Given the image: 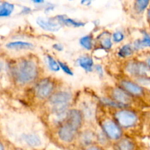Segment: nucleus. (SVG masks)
<instances>
[{"label": "nucleus", "instance_id": "obj_1", "mask_svg": "<svg viewBox=\"0 0 150 150\" xmlns=\"http://www.w3.org/2000/svg\"><path fill=\"white\" fill-rule=\"evenodd\" d=\"M7 73L16 85L27 86L36 82L39 77V65L34 58L21 57L8 61Z\"/></svg>", "mask_w": 150, "mask_h": 150}, {"label": "nucleus", "instance_id": "obj_2", "mask_svg": "<svg viewBox=\"0 0 150 150\" xmlns=\"http://www.w3.org/2000/svg\"><path fill=\"white\" fill-rule=\"evenodd\" d=\"M112 118L123 130L135 127L139 120L137 112L127 108L116 110Z\"/></svg>", "mask_w": 150, "mask_h": 150}, {"label": "nucleus", "instance_id": "obj_3", "mask_svg": "<svg viewBox=\"0 0 150 150\" xmlns=\"http://www.w3.org/2000/svg\"><path fill=\"white\" fill-rule=\"evenodd\" d=\"M55 80L51 77H45L37 81L34 88L35 96L41 101H47L56 91Z\"/></svg>", "mask_w": 150, "mask_h": 150}, {"label": "nucleus", "instance_id": "obj_4", "mask_svg": "<svg viewBox=\"0 0 150 150\" xmlns=\"http://www.w3.org/2000/svg\"><path fill=\"white\" fill-rule=\"evenodd\" d=\"M101 129L112 144L119 141L124 135V130L112 119H105L101 122Z\"/></svg>", "mask_w": 150, "mask_h": 150}, {"label": "nucleus", "instance_id": "obj_5", "mask_svg": "<svg viewBox=\"0 0 150 150\" xmlns=\"http://www.w3.org/2000/svg\"><path fill=\"white\" fill-rule=\"evenodd\" d=\"M79 131L63 122L57 127V139L65 144H70L75 142L77 138Z\"/></svg>", "mask_w": 150, "mask_h": 150}, {"label": "nucleus", "instance_id": "obj_6", "mask_svg": "<svg viewBox=\"0 0 150 150\" xmlns=\"http://www.w3.org/2000/svg\"><path fill=\"white\" fill-rule=\"evenodd\" d=\"M125 70L129 76H132L135 78L147 77V73L150 71L146 63L134 60L127 62Z\"/></svg>", "mask_w": 150, "mask_h": 150}, {"label": "nucleus", "instance_id": "obj_7", "mask_svg": "<svg viewBox=\"0 0 150 150\" xmlns=\"http://www.w3.org/2000/svg\"><path fill=\"white\" fill-rule=\"evenodd\" d=\"M111 99L116 102L123 108H128L132 102V98L121 87L111 88L109 96Z\"/></svg>", "mask_w": 150, "mask_h": 150}, {"label": "nucleus", "instance_id": "obj_8", "mask_svg": "<svg viewBox=\"0 0 150 150\" xmlns=\"http://www.w3.org/2000/svg\"><path fill=\"white\" fill-rule=\"evenodd\" d=\"M119 87L125 91L132 97H141L145 93V89L137 82L129 79H122L119 81Z\"/></svg>", "mask_w": 150, "mask_h": 150}, {"label": "nucleus", "instance_id": "obj_9", "mask_svg": "<svg viewBox=\"0 0 150 150\" xmlns=\"http://www.w3.org/2000/svg\"><path fill=\"white\" fill-rule=\"evenodd\" d=\"M84 116L81 110L71 108L68 110L66 118L64 122L80 132L84 123Z\"/></svg>", "mask_w": 150, "mask_h": 150}, {"label": "nucleus", "instance_id": "obj_10", "mask_svg": "<svg viewBox=\"0 0 150 150\" xmlns=\"http://www.w3.org/2000/svg\"><path fill=\"white\" fill-rule=\"evenodd\" d=\"M36 24L41 29L48 32H57L63 27L56 16L52 18L38 17L36 19Z\"/></svg>", "mask_w": 150, "mask_h": 150}, {"label": "nucleus", "instance_id": "obj_11", "mask_svg": "<svg viewBox=\"0 0 150 150\" xmlns=\"http://www.w3.org/2000/svg\"><path fill=\"white\" fill-rule=\"evenodd\" d=\"M76 141L80 149H84L93 144H96V133L91 129H85L79 132Z\"/></svg>", "mask_w": 150, "mask_h": 150}, {"label": "nucleus", "instance_id": "obj_12", "mask_svg": "<svg viewBox=\"0 0 150 150\" xmlns=\"http://www.w3.org/2000/svg\"><path fill=\"white\" fill-rule=\"evenodd\" d=\"M112 148L114 150H140L138 142L134 138L127 136H123L113 143Z\"/></svg>", "mask_w": 150, "mask_h": 150}, {"label": "nucleus", "instance_id": "obj_13", "mask_svg": "<svg viewBox=\"0 0 150 150\" xmlns=\"http://www.w3.org/2000/svg\"><path fill=\"white\" fill-rule=\"evenodd\" d=\"M8 50L12 51H22V50H33L35 48L34 44L24 41H9L5 45Z\"/></svg>", "mask_w": 150, "mask_h": 150}, {"label": "nucleus", "instance_id": "obj_14", "mask_svg": "<svg viewBox=\"0 0 150 150\" xmlns=\"http://www.w3.org/2000/svg\"><path fill=\"white\" fill-rule=\"evenodd\" d=\"M77 63L86 72H92L94 69L95 65L93 57L88 54H84L78 57L77 60Z\"/></svg>", "mask_w": 150, "mask_h": 150}, {"label": "nucleus", "instance_id": "obj_15", "mask_svg": "<svg viewBox=\"0 0 150 150\" xmlns=\"http://www.w3.org/2000/svg\"><path fill=\"white\" fill-rule=\"evenodd\" d=\"M97 41L99 47L103 50H110L112 47V35L108 31H104L98 35Z\"/></svg>", "mask_w": 150, "mask_h": 150}, {"label": "nucleus", "instance_id": "obj_16", "mask_svg": "<svg viewBox=\"0 0 150 150\" xmlns=\"http://www.w3.org/2000/svg\"><path fill=\"white\" fill-rule=\"evenodd\" d=\"M57 19L60 21L62 25H65L69 27H74V28H79L83 27L86 25V23L81 21H77L74 18H69L66 15H57L56 16Z\"/></svg>", "mask_w": 150, "mask_h": 150}, {"label": "nucleus", "instance_id": "obj_17", "mask_svg": "<svg viewBox=\"0 0 150 150\" xmlns=\"http://www.w3.org/2000/svg\"><path fill=\"white\" fill-rule=\"evenodd\" d=\"M15 11V5L7 0H0V18L11 16Z\"/></svg>", "mask_w": 150, "mask_h": 150}, {"label": "nucleus", "instance_id": "obj_18", "mask_svg": "<svg viewBox=\"0 0 150 150\" xmlns=\"http://www.w3.org/2000/svg\"><path fill=\"white\" fill-rule=\"evenodd\" d=\"M22 139L24 142L31 148H38L41 146L42 144L40 136L35 133L24 134L22 135Z\"/></svg>", "mask_w": 150, "mask_h": 150}, {"label": "nucleus", "instance_id": "obj_19", "mask_svg": "<svg viewBox=\"0 0 150 150\" xmlns=\"http://www.w3.org/2000/svg\"><path fill=\"white\" fill-rule=\"evenodd\" d=\"M132 45L135 51L150 48V34L147 32L144 31L142 33V37L139 39L135 40Z\"/></svg>", "mask_w": 150, "mask_h": 150}, {"label": "nucleus", "instance_id": "obj_20", "mask_svg": "<svg viewBox=\"0 0 150 150\" xmlns=\"http://www.w3.org/2000/svg\"><path fill=\"white\" fill-rule=\"evenodd\" d=\"M79 43H80V45L85 50L91 51V50H93V46H94L93 35L91 34H88L83 36L79 40Z\"/></svg>", "mask_w": 150, "mask_h": 150}, {"label": "nucleus", "instance_id": "obj_21", "mask_svg": "<svg viewBox=\"0 0 150 150\" xmlns=\"http://www.w3.org/2000/svg\"><path fill=\"white\" fill-rule=\"evenodd\" d=\"M134 52H135V50H134L132 44H127L120 47V49L118 51L117 54L120 58L126 59L128 57H130L134 54Z\"/></svg>", "mask_w": 150, "mask_h": 150}, {"label": "nucleus", "instance_id": "obj_22", "mask_svg": "<svg viewBox=\"0 0 150 150\" xmlns=\"http://www.w3.org/2000/svg\"><path fill=\"white\" fill-rule=\"evenodd\" d=\"M150 0H135L133 8L136 13L141 14L148 8Z\"/></svg>", "mask_w": 150, "mask_h": 150}, {"label": "nucleus", "instance_id": "obj_23", "mask_svg": "<svg viewBox=\"0 0 150 150\" xmlns=\"http://www.w3.org/2000/svg\"><path fill=\"white\" fill-rule=\"evenodd\" d=\"M46 58H47V64H48L49 69H50L52 71L57 72L60 70L58 61L56 60L52 56L50 55V54H47V55L46 56Z\"/></svg>", "mask_w": 150, "mask_h": 150}, {"label": "nucleus", "instance_id": "obj_24", "mask_svg": "<svg viewBox=\"0 0 150 150\" xmlns=\"http://www.w3.org/2000/svg\"><path fill=\"white\" fill-rule=\"evenodd\" d=\"M125 38V33L121 30H118V31L114 32L112 34V40L113 42L116 43V44H119V43L122 42L124 41Z\"/></svg>", "mask_w": 150, "mask_h": 150}, {"label": "nucleus", "instance_id": "obj_25", "mask_svg": "<svg viewBox=\"0 0 150 150\" xmlns=\"http://www.w3.org/2000/svg\"><path fill=\"white\" fill-rule=\"evenodd\" d=\"M57 61H58L60 69H61L65 74H66L67 75H69V76H73L74 72L72 71L71 69L68 66L67 63H66L65 62L60 61V60H57Z\"/></svg>", "mask_w": 150, "mask_h": 150}, {"label": "nucleus", "instance_id": "obj_26", "mask_svg": "<svg viewBox=\"0 0 150 150\" xmlns=\"http://www.w3.org/2000/svg\"><path fill=\"white\" fill-rule=\"evenodd\" d=\"M8 60L4 59L3 57L0 56V74L3 73V72H8Z\"/></svg>", "mask_w": 150, "mask_h": 150}, {"label": "nucleus", "instance_id": "obj_27", "mask_svg": "<svg viewBox=\"0 0 150 150\" xmlns=\"http://www.w3.org/2000/svg\"><path fill=\"white\" fill-rule=\"evenodd\" d=\"M83 150H105V148L102 146H101L100 145L97 144H93V145L87 147V148L84 149Z\"/></svg>", "mask_w": 150, "mask_h": 150}, {"label": "nucleus", "instance_id": "obj_28", "mask_svg": "<svg viewBox=\"0 0 150 150\" xmlns=\"http://www.w3.org/2000/svg\"><path fill=\"white\" fill-rule=\"evenodd\" d=\"M95 69V71L97 72V74L99 75V76H100V77H103L104 69H103V68H102V66H101V65H99V64L95 65L94 69Z\"/></svg>", "mask_w": 150, "mask_h": 150}, {"label": "nucleus", "instance_id": "obj_29", "mask_svg": "<svg viewBox=\"0 0 150 150\" xmlns=\"http://www.w3.org/2000/svg\"><path fill=\"white\" fill-rule=\"evenodd\" d=\"M52 48L57 52H62L64 50V47L61 44H54L52 45Z\"/></svg>", "mask_w": 150, "mask_h": 150}, {"label": "nucleus", "instance_id": "obj_30", "mask_svg": "<svg viewBox=\"0 0 150 150\" xmlns=\"http://www.w3.org/2000/svg\"><path fill=\"white\" fill-rule=\"evenodd\" d=\"M93 0H81V4L83 5H86V6H88L92 3Z\"/></svg>", "mask_w": 150, "mask_h": 150}, {"label": "nucleus", "instance_id": "obj_31", "mask_svg": "<svg viewBox=\"0 0 150 150\" xmlns=\"http://www.w3.org/2000/svg\"><path fill=\"white\" fill-rule=\"evenodd\" d=\"M0 150H7V147L3 141L0 139Z\"/></svg>", "mask_w": 150, "mask_h": 150}, {"label": "nucleus", "instance_id": "obj_32", "mask_svg": "<svg viewBox=\"0 0 150 150\" xmlns=\"http://www.w3.org/2000/svg\"><path fill=\"white\" fill-rule=\"evenodd\" d=\"M31 2H33V3L37 4V5H41V4L44 3L45 0H30Z\"/></svg>", "mask_w": 150, "mask_h": 150}, {"label": "nucleus", "instance_id": "obj_33", "mask_svg": "<svg viewBox=\"0 0 150 150\" xmlns=\"http://www.w3.org/2000/svg\"><path fill=\"white\" fill-rule=\"evenodd\" d=\"M146 66H148L149 69L150 70V56H149V57L146 58Z\"/></svg>", "mask_w": 150, "mask_h": 150}, {"label": "nucleus", "instance_id": "obj_34", "mask_svg": "<svg viewBox=\"0 0 150 150\" xmlns=\"http://www.w3.org/2000/svg\"><path fill=\"white\" fill-rule=\"evenodd\" d=\"M147 16H148V19H149V22H150V8H149V10H148V13H147Z\"/></svg>", "mask_w": 150, "mask_h": 150}, {"label": "nucleus", "instance_id": "obj_35", "mask_svg": "<svg viewBox=\"0 0 150 150\" xmlns=\"http://www.w3.org/2000/svg\"><path fill=\"white\" fill-rule=\"evenodd\" d=\"M105 150H114V149H113L112 148H109V147H108V148L105 149Z\"/></svg>", "mask_w": 150, "mask_h": 150}, {"label": "nucleus", "instance_id": "obj_36", "mask_svg": "<svg viewBox=\"0 0 150 150\" xmlns=\"http://www.w3.org/2000/svg\"></svg>", "mask_w": 150, "mask_h": 150}]
</instances>
